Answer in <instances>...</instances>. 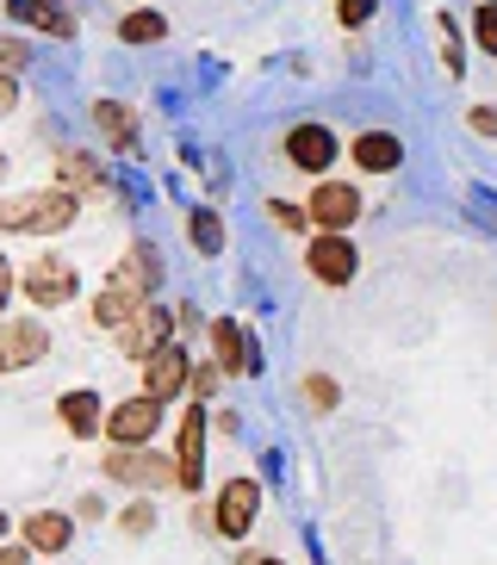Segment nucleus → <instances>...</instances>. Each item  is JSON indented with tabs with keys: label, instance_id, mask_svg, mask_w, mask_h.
Masks as SVG:
<instances>
[{
	"label": "nucleus",
	"instance_id": "1",
	"mask_svg": "<svg viewBox=\"0 0 497 565\" xmlns=\"http://www.w3.org/2000/svg\"><path fill=\"white\" fill-rule=\"evenodd\" d=\"M75 212H82V200L68 186H38V193L0 200V231L7 236H56L75 224Z\"/></svg>",
	"mask_w": 497,
	"mask_h": 565
},
{
	"label": "nucleus",
	"instance_id": "2",
	"mask_svg": "<svg viewBox=\"0 0 497 565\" xmlns=\"http://www.w3.org/2000/svg\"><path fill=\"white\" fill-rule=\"evenodd\" d=\"M99 472L113 484H144V491H162V484H181V466L168 460L162 448H106V460H99Z\"/></svg>",
	"mask_w": 497,
	"mask_h": 565
},
{
	"label": "nucleus",
	"instance_id": "3",
	"mask_svg": "<svg viewBox=\"0 0 497 565\" xmlns=\"http://www.w3.org/2000/svg\"><path fill=\"white\" fill-rule=\"evenodd\" d=\"M156 429H162V398H149V392L106 411V441L113 448H144V441H156Z\"/></svg>",
	"mask_w": 497,
	"mask_h": 565
},
{
	"label": "nucleus",
	"instance_id": "4",
	"mask_svg": "<svg viewBox=\"0 0 497 565\" xmlns=\"http://www.w3.org/2000/svg\"><path fill=\"white\" fill-rule=\"evenodd\" d=\"M75 286H82V280H75V262H63V255H38V262L19 274V292H25L32 305H44V311L68 305V299H75Z\"/></svg>",
	"mask_w": 497,
	"mask_h": 565
},
{
	"label": "nucleus",
	"instance_id": "5",
	"mask_svg": "<svg viewBox=\"0 0 497 565\" xmlns=\"http://www.w3.org/2000/svg\"><path fill=\"white\" fill-rule=\"evenodd\" d=\"M305 267H311V280H324V286H348L361 274V255H355L348 231H324V236L305 243Z\"/></svg>",
	"mask_w": 497,
	"mask_h": 565
},
{
	"label": "nucleus",
	"instance_id": "6",
	"mask_svg": "<svg viewBox=\"0 0 497 565\" xmlns=\"http://www.w3.org/2000/svg\"><path fill=\"white\" fill-rule=\"evenodd\" d=\"M255 515H262V484H255V479H231L224 491H218L212 529L224 534V541H243V534L255 529Z\"/></svg>",
	"mask_w": 497,
	"mask_h": 565
},
{
	"label": "nucleus",
	"instance_id": "7",
	"mask_svg": "<svg viewBox=\"0 0 497 565\" xmlns=\"http://www.w3.org/2000/svg\"><path fill=\"white\" fill-rule=\"evenodd\" d=\"M50 354V330L38 317H0V373H19Z\"/></svg>",
	"mask_w": 497,
	"mask_h": 565
},
{
	"label": "nucleus",
	"instance_id": "8",
	"mask_svg": "<svg viewBox=\"0 0 497 565\" xmlns=\"http://www.w3.org/2000/svg\"><path fill=\"white\" fill-rule=\"evenodd\" d=\"M137 366H144V392H149V398H162V404L181 398L187 380H193V361H187L181 342H162V349L149 354V361H137Z\"/></svg>",
	"mask_w": 497,
	"mask_h": 565
},
{
	"label": "nucleus",
	"instance_id": "9",
	"mask_svg": "<svg viewBox=\"0 0 497 565\" xmlns=\"http://www.w3.org/2000/svg\"><path fill=\"white\" fill-rule=\"evenodd\" d=\"M281 150H286V162H293V168H305V174H324V168L342 156V143H336L330 125H293Z\"/></svg>",
	"mask_w": 497,
	"mask_h": 565
},
{
	"label": "nucleus",
	"instance_id": "10",
	"mask_svg": "<svg viewBox=\"0 0 497 565\" xmlns=\"http://www.w3.org/2000/svg\"><path fill=\"white\" fill-rule=\"evenodd\" d=\"M113 342H118V354H131V361H149V354L168 342V311L156 299L144 305V311L131 317V323H118L113 330Z\"/></svg>",
	"mask_w": 497,
	"mask_h": 565
},
{
	"label": "nucleus",
	"instance_id": "11",
	"mask_svg": "<svg viewBox=\"0 0 497 565\" xmlns=\"http://www.w3.org/2000/svg\"><path fill=\"white\" fill-rule=\"evenodd\" d=\"M305 212H311L317 231H348V224L361 217V193H355L348 181H324L311 193V205H305Z\"/></svg>",
	"mask_w": 497,
	"mask_h": 565
},
{
	"label": "nucleus",
	"instance_id": "12",
	"mask_svg": "<svg viewBox=\"0 0 497 565\" xmlns=\"http://www.w3.org/2000/svg\"><path fill=\"white\" fill-rule=\"evenodd\" d=\"M56 416H63V429L75 435V441H94V435H106V411H99V392H87V385L63 392V398H56Z\"/></svg>",
	"mask_w": 497,
	"mask_h": 565
},
{
	"label": "nucleus",
	"instance_id": "13",
	"mask_svg": "<svg viewBox=\"0 0 497 565\" xmlns=\"http://www.w3.org/2000/svg\"><path fill=\"white\" fill-rule=\"evenodd\" d=\"M144 305H149V292H137V286H125V280H106L99 299H94V323L99 330H118V323H131Z\"/></svg>",
	"mask_w": 497,
	"mask_h": 565
},
{
	"label": "nucleus",
	"instance_id": "14",
	"mask_svg": "<svg viewBox=\"0 0 497 565\" xmlns=\"http://www.w3.org/2000/svg\"><path fill=\"white\" fill-rule=\"evenodd\" d=\"M25 547L32 553H68V541H75V515H63V510H38V515H25Z\"/></svg>",
	"mask_w": 497,
	"mask_h": 565
},
{
	"label": "nucleus",
	"instance_id": "15",
	"mask_svg": "<svg viewBox=\"0 0 497 565\" xmlns=\"http://www.w3.org/2000/svg\"><path fill=\"white\" fill-rule=\"evenodd\" d=\"M348 162L367 168V174H392V168L404 162V143H398L392 131H361L348 143Z\"/></svg>",
	"mask_w": 497,
	"mask_h": 565
},
{
	"label": "nucleus",
	"instance_id": "16",
	"mask_svg": "<svg viewBox=\"0 0 497 565\" xmlns=\"http://www.w3.org/2000/svg\"><path fill=\"white\" fill-rule=\"evenodd\" d=\"M212 349H218V366H224V380H243V373H255V349L243 342V323L218 317V323H212Z\"/></svg>",
	"mask_w": 497,
	"mask_h": 565
},
{
	"label": "nucleus",
	"instance_id": "17",
	"mask_svg": "<svg viewBox=\"0 0 497 565\" xmlns=\"http://www.w3.org/2000/svg\"><path fill=\"white\" fill-rule=\"evenodd\" d=\"M199 448H205V411L187 404L181 441H175V466H181V491H199Z\"/></svg>",
	"mask_w": 497,
	"mask_h": 565
},
{
	"label": "nucleus",
	"instance_id": "18",
	"mask_svg": "<svg viewBox=\"0 0 497 565\" xmlns=\"http://www.w3.org/2000/svg\"><path fill=\"white\" fill-rule=\"evenodd\" d=\"M56 186H68V193L82 200V193H99V186H106V174H99V162L87 150H63L56 156Z\"/></svg>",
	"mask_w": 497,
	"mask_h": 565
},
{
	"label": "nucleus",
	"instance_id": "19",
	"mask_svg": "<svg viewBox=\"0 0 497 565\" xmlns=\"http://www.w3.org/2000/svg\"><path fill=\"white\" fill-rule=\"evenodd\" d=\"M94 125L113 137V150H118V156H137V118L125 113L118 100H94Z\"/></svg>",
	"mask_w": 497,
	"mask_h": 565
},
{
	"label": "nucleus",
	"instance_id": "20",
	"mask_svg": "<svg viewBox=\"0 0 497 565\" xmlns=\"http://www.w3.org/2000/svg\"><path fill=\"white\" fill-rule=\"evenodd\" d=\"M113 280L137 286V292H156V286H162V262H156V249H149V243H137V249L113 267Z\"/></svg>",
	"mask_w": 497,
	"mask_h": 565
},
{
	"label": "nucleus",
	"instance_id": "21",
	"mask_svg": "<svg viewBox=\"0 0 497 565\" xmlns=\"http://www.w3.org/2000/svg\"><path fill=\"white\" fill-rule=\"evenodd\" d=\"M7 7H13V19H25V25H38L50 38H75V19L63 7H44V0H7Z\"/></svg>",
	"mask_w": 497,
	"mask_h": 565
},
{
	"label": "nucleus",
	"instance_id": "22",
	"mask_svg": "<svg viewBox=\"0 0 497 565\" xmlns=\"http://www.w3.org/2000/svg\"><path fill=\"white\" fill-rule=\"evenodd\" d=\"M118 38H125V44H162L168 19L162 13H125V19H118Z\"/></svg>",
	"mask_w": 497,
	"mask_h": 565
},
{
	"label": "nucleus",
	"instance_id": "23",
	"mask_svg": "<svg viewBox=\"0 0 497 565\" xmlns=\"http://www.w3.org/2000/svg\"><path fill=\"white\" fill-rule=\"evenodd\" d=\"M187 236H193L199 255H218V249H224V224H218V212H187Z\"/></svg>",
	"mask_w": 497,
	"mask_h": 565
},
{
	"label": "nucleus",
	"instance_id": "24",
	"mask_svg": "<svg viewBox=\"0 0 497 565\" xmlns=\"http://www.w3.org/2000/svg\"><path fill=\"white\" fill-rule=\"evenodd\" d=\"M298 398L311 404V411H336V398H342V392H336L330 373H305V380H298Z\"/></svg>",
	"mask_w": 497,
	"mask_h": 565
},
{
	"label": "nucleus",
	"instance_id": "25",
	"mask_svg": "<svg viewBox=\"0 0 497 565\" xmlns=\"http://www.w3.org/2000/svg\"><path fill=\"white\" fill-rule=\"evenodd\" d=\"M435 32H442V63H447V75H461V68H466V51H461V32H454V19L435 13Z\"/></svg>",
	"mask_w": 497,
	"mask_h": 565
},
{
	"label": "nucleus",
	"instance_id": "26",
	"mask_svg": "<svg viewBox=\"0 0 497 565\" xmlns=\"http://www.w3.org/2000/svg\"><path fill=\"white\" fill-rule=\"evenodd\" d=\"M473 32H479V51L497 56V0H479V13H473Z\"/></svg>",
	"mask_w": 497,
	"mask_h": 565
},
{
	"label": "nucleus",
	"instance_id": "27",
	"mask_svg": "<svg viewBox=\"0 0 497 565\" xmlns=\"http://www.w3.org/2000/svg\"><path fill=\"white\" fill-rule=\"evenodd\" d=\"M218 380H224V366H193V380H187V392H193V398L199 404H205V398H212V392H218Z\"/></svg>",
	"mask_w": 497,
	"mask_h": 565
},
{
	"label": "nucleus",
	"instance_id": "28",
	"mask_svg": "<svg viewBox=\"0 0 497 565\" xmlns=\"http://www.w3.org/2000/svg\"><path fill=\"white\" fill-rule=\"evenodd\" d=\"M144 529H156V503H131V510H125V534H144Z\"/></svg>",
	"mask_w": 497,
	"mask_h": 565
},
{
	"label": "nucleus",
	"instance_id": "29",
	"mask_svg": "<svg viewBox=\"0 0 497 565\" xmlns=\"http://www.w3.org/2000/svg\"><path fill=\"white\" fill-rule=\"evenodd\" d=\"M367 13H373V0H336V19L342 25H367Z\"/></svg>",
	"mask_w": 497,
	"mask_h": 565
},
{
	"label": "nucleus",
	"instance_id": "30",
	"mask_svg": "<svg viewBox=\"0 0 497 565\" xmlns=\"http://www.w3.org/2000/svg\"><path fill=\"white\" fill-rule=\"evenodd\" d=\"M25 44H19V38H0V68H7V75H13V68H25Z\"/></svg>",
	"mask_w": 497,
	"mask_h": 565
},
{
	"label": "nucleus",
	"instance_id": "31",
	"mask_svg": "<svg viewBox=\"0 0 497 565\" xmlns=\"http://www.w3.org/2000/svg\"><path fill=\"white\" fill-rule=\"evenodd\" d=\"M267 212H274V224H286V231H305V224H311V212H293L286 200H274Z\"/></svg>",
	"mask_w": 497,
	"mask_h": 565
},
{
	"label": "nucleus",
	"instance_id": "32",
	"mask_svg": "<svg viewBox=\"0 0 497 565\" xmlns=\"http://www.w3.org/2000/svg\"><path fill=\"white\" fill-rule=\"evenodd\" d=\"M466 125H473L479 137H497V113H491V106H473V113H466Z\"/></svg>",
	"mask_w": 497,
	"mask_h": 565
},
{
	"label": "nucleus",
	"instance_id": "33",
	"mask_svg": "<svg viewBox=\"0 0 497 565\" xmlns=\"http://www.w3.org/2000/svg\"><path fill=\"white\" fill-rule=\"evenodd\" d=\"M13 286H19V274H13V262L0 255V311H7V299H13Z\"/></svg>",
	"mask_w": 497,
	"mask_h": 565
},
{
	"label": "nucleus",
	"instance_id": "34",
	"mask_svg": "<svg viewBox=\"0 0 497 565\" xmlns=\"http://www.w3.org/2000/svg\"><path fill=\"white\" fill-rule=\"evenodd\" d=\"M13 100H19V87H13V75H7V68H0V118L13 113Z\"/></svg>",
	"mask_w": 497,
	"mask_h": 565
},
{
	"label": "nucleus",
	"instance_id": "35",
	"mask_svg": "<svg viewBox=\"0 0 497 565\" xmlns=\"http://www.w3.org/2000/svg\"><path fill=\"white\" fill-rule=\"evenodd\" d=\"M32 559V547H7V541H0V565H25Z\"/></svg>",
	"mask_w": 497,
	"mask_h": 565
},
{
	"label": "nucleus",
	"instance_id": "36",
	"mask_svg": "<svg viewBox=\"0 0 497 565\" xmlns=\"http://www.w3.org/2000/svg\"><path fill=\"white\" fill-rule=\"evenodd\" d=\"M0 541H7V510H0Z\"/></svg>",
	"mask_w": 497,
	"mask_h": 565
},
{
	"label": "nucleus",
	"instance_id": "37",
	"mask_svg": "<svg viewBox=\"0 0 497 565\" xmlns=\"http://www.w3.org/2000/svg\"><path fill=\"white\" fill-rule=\"evenodd\" d=\"M0 181H7V150H0Z\"/></svg>",
	"mask_w": 497,
	"mask_h": 565
},
{
	"label": "nucleus",
	"instance_id": "38",
	"mask_svg": "<svg viewBox=\"0 0 497 565\" xmlns=\"http://www.w3.org/2000/svg\"><path fill=\"white\" fill-rule=\"evenodd\" d=\"M248 565H281V559H248Z\"/></svg>",
	"mask_w": 497,
	"mask_h": 565
}]
</instances>
